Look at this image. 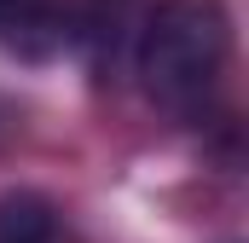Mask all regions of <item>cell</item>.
<instances>
[{
    "label": "cell",
    "instance_id": "2",
    "mask_svg": "<svg viewBox=\"0 0 249 243\" xmlns=\"http://www.w3.org/2000/svg\"><path fill=\"white\" fill-rule=\"evenodd\" d=\"M0 243H58V208L41 191L0 197Z\"/></svg>",
    "mask_w": 249,
    "mask_h": 243
},
{
    "label": "cell",
    "instance_id": "1",
    "mask_svg": "<svg viewBox=\"0 0 249 243\" xmlns=\"http://www.w3.org/2000/svg\"><path fill=\"white\" fill-rule=\"evenodd\" d=\"M232 58V17L220 0H157L139 29V81L162 110H203Z\"/></svg>",
    "mask_w": 249,
    "mask_h": 243
},
{
    "label": "cell",
    "instance_id": "3",
    "mask_svg": "<svg viewBox=\"0 0 249 243\" xmlns=\"http://www.w3.org/2000/svg\"><path fill=\"white\" fill-rule=\"evenodd\" d=\"M29 35H58V12L47 0H0V41H29Z\"/></svg>",
    "mask_w": 249,
    "mask_h": 243
}]
</instances>
